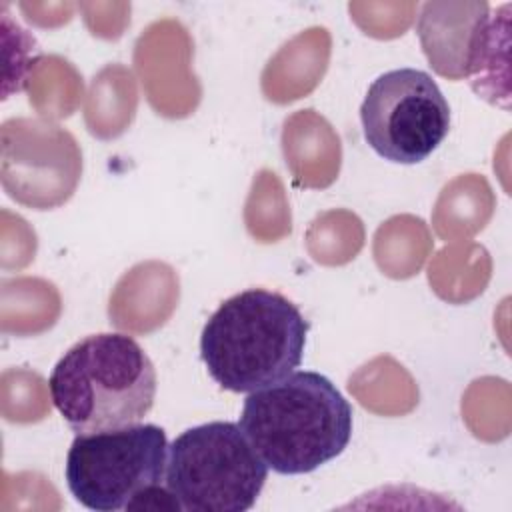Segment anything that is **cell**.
<instances>
[{"instance_id": "cell-4", "label": "cell", "mask_w": 512, "mask_h": 512, "mask_svg": "<svg viewBox=\"0 0 512 512\" xmlns=\"http://www.w3.org/2000/svg\"><path fill=\"white\" fill-rule=\"evenodd\" d=\"M168 440L156 424H128L120 428L76 434L64 476L70 494L94 512L148 508H176L164 484Z\"/></svg>"}, {"instance_id": "cell-5", "label": "cell", "mask_w": 512, "mask_h": 512, "mask_svg": "<svg viewBox=\"0 0 512 512\" xmlns=\"http://www.w3.org/2000/svg\"><path fill=\"white\" fill-rule=\"evenodd\" d=\"M268 478V466L236 422L192 426L168 444L164 484L186 512H246Z\"/></svg>"}, {"instance_id": "cell-6", "label": "cell", "mask_w": 512, "mask_h": 512, "mask_svg": "<svg viewBox=\"0 0 512 512\" xmlns=\"http://www.w3.org/2000/svg\"><path fill=\"white\" fill-rule=\"evenodd\" d=\"M360 120L364 140L378 156L418 164L448 136L450 106L428 72L396 68L372 80Z\"/></svg>"}, {"instance_id": "cell-8", "label": "cell", "mask_w": 512, "mask_h": 512, "mask_svg": "<svg viewBox=\"0 0 512 512\" xmlns=\"http://www.w3.org/2000/svg\"><path fill=\"white\" fill-rule=\"evenodd\" d=\"M508 14L510 4H502L492 14L490 10L478 20L464 58L462 76L468 78L472 90L488 100L508 110V100L496 86L502 80L506 86L508 70Z\"/></svg>"}, {"instance_id": "cell-2", "label": "cell", "mask_w": 512, "mask_h": 512, "mask_svg": "<svg viewBox=\"0 0 512 512\" xmlns=\"http://www.w3.org/2000/svg\"><path fill=\"white\" fill-rule=\"evenodd\" d=\"M308 328L292 300L266 288H248L224 300L206 320L200 356L220 388L248 394L300 366Z\"/></svg>"}, {"instance_id": "cell-7", "label": "cell", "mask_w": 512, "mask_h": 512, "mask_svg": "<svg viewBox=\"0 0 512 512\" xmlns=\"http://www.w3.org/2000/svg\"><path fill=\"white\" fill-rule=\"evenodd\" d=\"M82 172L74 136L42 118H10L0 128V178L6 194L30 208L64 204Z\"/></svg>"}, {"instance_id": "cell-3", "label": "cell", "mask_w": 512, "mask_h": 512, "mask_svg": "<svg viewBox=\"0 0 512 512\" xmlns=\"http://www.w3.org/2000/svg\"><path fill=\"white\" fill-rule=\"evenodd\" d=\"M48 390L68 428L90 434L140 422L154 406L156 370L132 336L102 332L60 356Z\"/></svg>"}, {"instance_id": "cell-1", "label": "cell", "mask_w": 512, "mask_h": 512, "mask_svg": "<svg viewBox=\"0 0 512 512\" xmlns=\"http://www.w3.org/2000/svg\"><path fill=\"white\" fill-rule=\"evenodd\" d=\"M238 426L268 470L308 474L348 446L352 406L326 376L294 370L248 392Z\"/></svg>"}]
</instances>
